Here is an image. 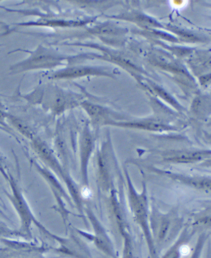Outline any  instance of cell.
<instances>
[{"label": "cell", "mask_w": 211, "mask_h": 258, "mask_svg": "<svg viewBox=\"0 0 211 258\" xmlns=\"http://www.w3.org/2000/svg\"><path fill=\"white\" fill-rule=\"evenodd\" d=\"M175 181L182 183L183 185L196 189L200 193L211 196V178L207 176H190L185 175L175 174L172 172H162Z\"/></svg>", "instance_id": "cell-14"}, {"label": "cell", "mask_w": 211, "mask_h": 258, "mask_svg": "<svg viewBox=\"0 0 211 258\" xmlns=\"http://www.w3.org/2000/svg\"><path fill=\"white\" fill-rule=\"evenodd\" d=\"M209 237V234L207 232L201 233L198 235V238L196 239V244H195V247H194L192 252L190 254L189 258H200Z\"/></svg>", "instance_id": "cell-22"}, {"label": "cell", "mask_w": 211, "mask_h": 258, "mask_svg": "<svg viewBox=\"0 0 211 258\" xmlns=\"http://www.w3.org/2000/svg\"><path fill=\"white\" fill-rule=\"evenodd\" d=\"M89 76H108L113 77L107 67H91L83 64L67 66L63 69L52 72L49 76L51 80H72Z\"/></svg>", "instance_id": "cell-10"}, {"label": "cell", "mask_w": 211, "mask_h": 258, "mask_svg": "<svg viewBox=\"0 0 211 258\" xmlns=\"http://www.w3.org/2000/svg\"><path fill=\"white\" fill-rule=\"evenodd\" d=\"M125 176L127 180L128 202L129 209L131 211L133 218L138 227L142 230L147 243L150 258H161L157 250L155 248V243L151 235L150 226V207H149L148 197H147V187L143 184L142 191L138 192L134 188L131 179L129 177L126 169H125Z\"/></svg>", "instance_id": "cell-2"}, {"label": "cell", "mask_w": 211, "mask_h": 258, "mask_svg": "<svg viewBox=\"0 0 211 258\" xmlns=\"http://www.w3.org/2000/svg\"><path fill=\"white\" fill-rule=\"evenodd\" d=\"M209 235H210V236H211V232H210V233H209Z\"/></svg>", "instance_id": "cell-28"}, {"label": "cell", "mask_w": 211, "mask_h": 258, "mask_svg": "<svg viewBox=\"0 0 211 258\" xmlns=\"http://www.w3.org/2000/svg\"><path fill=\"white\" fill-rule=\"evenodd\" d=\"M186 223L175 209L162 213L151 205L150 209V226L151 235L158 253L166 251L181 234Z\"/></svg>", "instance_id": "cell-1"}, {"label": "cell", "mask_w": 211, "mask_h": 258, "mask_svg": "<svg viewBox=\"0 0 211 258\" xmlns=\"http://www.w3.org/2000/svg\"><path fill=\"white\" fill-rule=\"evenodd\" d=\"M0 130H1V131L5 132V133H7V134H10V135H12L11 133H10V132H9V130H7L6 128H5V127H2L1 125H0Z\"/></svg>", "instance_id": "cell-25"}, {"label": "cell", "mask_w": 211, "mask_h": 258, "mask_svg": "<svg viewBox=\"0 0 211 258\" xmlns=\"http://www.w3.org/2000/svg\"><path fill=\"white\" fill-rule=\"evenodd\" d=\"M122 30L109 22L101 24L87 30L89 35H98L103 41L112 42V39L122 35Z\"/></svg>", "instance_id": "cell-19"}, {"label": "cell", "mask_w": 211, "mask_h": 258, "mask_svg": "<svg viewBox=\"0 0 211 258\" xmlns=\"http://www.w3.org/2000/svg\"><path fill=\"white\" fill-rule=\"evenodd\" d=\"M9 185L11 187V194L7 193L8 198L12 203L13 208L15 209V211L18 213V217L21 222V227H20V232L26 236H31V226L33 224L39 229L40 231L48 235L50 238H55L52 233L50 232L49 230L43 226L38 220L35 218L32 210L30 209V205L26 201L22 189L18 185V181L13 177V175L10 174L9 179Z\"/></svg>", "instance_id": "cell-6"}, {"label": "cell", "mask_w": 211, "mask_h": 258, "mask_svg": "<svg viewBox=\"0 0 211 258\" xmlns=\"http://www.w3.org/2000/svg\"><path fill=\"white\" fill-rule=\"evenodd\" d=\"M116 127H129V128H138L152 132H164L174 130L175 127L166 124L162 121L147 119L140 121H121L114 125Z\"/></svg>", "instance_id": "cell-17"}, {"label": "cell", "mask_w": 211, "mask_h": 258, "mask_svg": "<svg viewBox=\"0 0 211 258\" xmlns=\"http://www.w3.org/2000/svg\"><path fill=\"white\" fill-rule=\"evenodd\" d=\"M60 244L58 252L74 258H92L88 247L77 238L65 239L59 236L57 239Z\"/></svg>", "instance_id": "cell-15"}, {"label": "cell", "mask_w": 211, "mask_h": 258, "mask_svg": "<svg viewBox=\"0 0 211 258\" xmlns=\"http://www.w3.org/2000/svg\"><path fill=\"white\" fill-rule=\"evenodd\" d=\"M18 51L26 52L29 55L27 58L10 67L9 71L13 75L37 70H52L63 66L67 67L71 56V55H66L55 48L46 47L42 44L38 46L33 51L19 48L11 52Z\"/></svg>", "instance_id": "cell-5"}, {"label": "cell", "mask_w": 211, "mask_h": 258, "mask_svg": "<svg viewBox=\"0 0 211 258\" xmlns=\"http://www.w3.org/2000/svg\"><path fill=\"white\" fill-rule=\"evenodd\" d=\"M84 213L86 214V217L90 222L93 232L91 234L76 229L77 234L92 242L95 247L100 252L105 254L106 256L111 258H120L115 248L114 243L112 242L110 235H108V230H106L102 223L97 218L93 209L89 207H85Z\"/></svg>", "instance_id": "cell-7"}, {"label": "cell", "mask_w": 211, "mask_h": 258, "mask_svg": "<svg viewBox=\"0 0 211 258\" xmlns=\"http://www.w3.org/2000/svg\"><path fill=\"white\" fill-rule=\"evenodd\" d=\"M9 113H7V112L5 111V109L4 108V106H2L1 101H0V125H1L2 127H5V128H6L7 130H9V131L11 133L13 137L17 138L14 133H13V128L9 127V125L7 123V118L9 117Z\"/></svg>", "instance_id": "cell-24"}, {"label": "cell", "mask_w": 211, "mask_h": 258, "mask_svg": "<svg viewBox=\"0 0 211 258\" xmlns=\"http://www.w3.org/2000/svg\"><path fill=\"white\" fill-rule=\"evenodd\" d=\"M187 224L194 235H200L211 230V208L197 213Z\"/></svg>", "instance_id": "cell-18"}, {"label": "cell", "mask_w": 211, "mask_h": 258, "mask_svg": "<svg viewBox=\"0 0 211 258\" xmlns=\"http://www.w3.org/2000/svg\"><path fill=\"white\" fill-rule=\"evenodd\" d=\"M96 144V138L91 130L89 124L84 125L79 137V151H80V176L83 185L86 188L89 186L88 181V164L93 155Z\"/></svg>", "instance_id": "cell-9"}, {"label": "cell", "mask_w": 211, "mask_h": 258, "mask_svg": "<svg viewBox=\"0 0 211 258\" xmlns=\"http://www.w3.org/2000/svg\"><path fill=\"white\" fill-rule=\"evenodd\" d=\"M0 173L6 179V181H9V176L11 174V172L9 170L8 159L1 151H0Z\"/></svg>", "instance_id": "cell-23"}, {"label": "cell", "mask_w": 211, "mask_h": 258, "mask_svg": "<svg viewBox=\"0 0 211 258\" xmlns=\"http://www.w3.org/2000/svg\"><path fill=\"white\" fill-rule=\"evenodd\" d=\"M205 164L206 166H211V157L205 160Z\"/></svg>", "instance_id": "cell-27"}, {"label": "cell", "mask_w": 211, "mask_h": 258, "mask_svg": "<svg viewBox=\"0 0 211 258\" xmlns=\"http://www.w3.org/2000/svg\"><path fill=\"white\" fill-rule=\"evenodd\" d=\"M211 157L209 151H174L165 154V161L172 164H194Z\"/></svg>", "instance_id": "cell-13"}, {"label": "cell", "mask_w": 211, "mask_h": 258, "mask_svg": "<svg viewBox=\"0 0 211 258\" xmlns=\"http://www.w3.org/2000/svg\"><path fill=\"white\" fill-rule=\"evenodd\" d=\"M29 96L32 97V99L29 100L30 102L41 105L43 109L49 111L54 116H59L67 110L80 106L83 101L81 95L65 90L57 84L40 87Z\"/></svg>", "instance_id": "cell-3"}, {"label": "cell", "mask_w": 211, "mask_h": 258, "mask_svg": "<svg viewBox=\"0 0 211 258\" xmlns=\"http://www.w3.org/2000/svg\"><path fill=\"white\" fill-rule=\"evenodd\" d=\"M194 235H195L188 227V224L186 223L185 227L179 238L165 251L161 258L183 257L185 254L186 248L188 247V243Z\"/></svg>", "instance_id": "cell-16"}, {"label": "cell", "mask_w": 211, "mask_h": 258, "mask_svg": "<svg viewBox=\"0 0 211 258\" xmlns=\"http://www.w3.org/2000/svg\"><path fill=\"white\" fill-rule=\"evenodd\" d=\"M121 237L123 239V249H122V255L120 258H136L134 243H133L130 231H125L123 234H121Z\"/></svg>", "instance_id": "cell-21"}, {"label": "cell", "mask_w": 211, "mask_h": 258, "mask_svg": "<svg viewBox=\"0 0 211 258\" xmlns=\"http://www.w3.org/2000/svg\"><path fill=\"white\" fill-rule=\"evenodd\" d=\"M206 258H211V249H210V246L208 247V252H207V257Z\"/></svg>", "instance_id": "cell-26"}, {"label": "cell", "mask_w": 211, "mask_h": 258, "mask_svg": "<svg viewBox=\"0 0 211 258\" xmlns=\"http://www.w3.org/2000/svg\"><path fill=\"white\" fill-rule=\"evenodd\" d=\"M80 106L86 112L90 118L91 123L95 127H101L106 125L114 126L116 123L121 122L118 118H115L114 113L108 108L88 101H83Z\"/></svg>", "instance_id": "cell-12"}, {"label": "cell", "mask_w": 211, "mask_h": 258, "mask_svg": "<svg viewBox=\"0 0 211 258\" xmlns=\"http://www.w3.org/2000/svg\"><path fill=\"white\" fill-rule=\"evenodd\" d=\"M191 110L194 116L198 119H205L211 114V100L205 97H196Z\"/></svg>", "instance_id": "cell-20"}, {"label": "cell", "mask_w": 211, "mask_h": 258, "mask_svg": "<svg viewBox=\"0 0 211 258\" xmlns=\"http://www.w3.org/2000/svg\"><path fill=\"white\" fill-rule=\"evenodd\" d=\"M110 164L109 145L106 143L98 150L97 155V185L102 191H112L114 189Z\"/></svg>", "instance_id": "cell-11"}, {"label": "cell", "mask_w": 211, "mask_h": 258, "mask_svg": "<svg viewBox=\"0 0 211 258\" xmlns=\"http://www.w3.org/2000/svg\"><path fill=\"white\" fill-rule=\"evenodd\" d=\"M33 164L35 166L37 172L43 176V178L45 180L47 185L51 189V191L54 195V198L56 200L57 205H58L57 210L59 211L60 215L63 217V222L66 225L67 221H68V218H69V214L70 213L71 214V213L67 209L65 201L73 205L74 203L71 196L68 195L67 192L65 190L63 185L57 178L56 175H54V172H51L47 167L40 165L36 161L33 162Z\"/></svg>", "instance_id": "cell-8"}, {"label": "cell", "mask_w": 211, "mask_h": 258, "mask_svg": "<svg viewBox=\"0 0 211 258\" xmlns=\"http://www.w3.org/2000/svg\"><path fill=\"white\" fill-rule=\"evenodd\" d=\"M209 125H210V126H211V122H210V123H209Z\"/></svg>", "instance_id": "cell-29"}, {"label": "cell", "mask_w": 211, "mask_h": 258, "mask_svg": "<svg viewBox=\"0 0 211 258\" xmlns=\"http://www.w3.org/2000/svg\"><path fill=\"white\" fill-rule=\"evenodd\" d=\"M30 145L34 151L36 153L38 157L45 164V167L48 169H51L54 174L59 176L65 183L78 211L81 214H84L85 207L84 206L83 202V196L77 183L71 177L68 169L65 168L63 164H61L55 153L41 138H38L36 136L33 140H31Z\"/></svg>", "instance_id": "cell-4"}]
</instances>
